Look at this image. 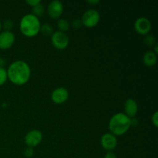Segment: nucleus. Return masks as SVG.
Listing matches in <instances>:
<instances>
[{
    "instance_id": "f257e3e1",
    "label": "nucleus",
    "mask_w": 158,
    "mask_h": 158,
    "mask_svg": "<svg viewBox=\"0 0 158 158\" xmlns=\"http://www.w3.org/2000/svg\"><path fill=\"white\" fill-rule=\"evenodd\" d=\"M6 71L8 79L14 84L23 85L27 83L30 78L29 66L22 60L13 62Z\"/></svg>"
},
{
    "instance_id": "f03ea898",
    "label": "nucleus",
    "mask_w": 158,
    "mask_h": 158,
    "mask_svg": "<svg viewBox=\"0 0 158 158\" xmlns=\"http://www.w3.org/2000/svg\"><path fill=\"white\" fill-rule=\"evenodd\" d=\"M108 127L114 136H121L127 132L131 127V118L123 113H117L111 117Z\"/></svg>"
},
{
    "instance_id": "7ed1b4c3",
    "label": "nucleus",
    "mask_w": 158,
    "mask_h": 158,
    "mask_svg": "<svg viewBox=\"0 0 158 158\" xmlns=\"http://www.w3.org/2000/svg\"><path fill=\"white\" fill-rule=\"evenodd\" d=\"M40 21L32 14L25 15L19 23V29L22 33L27 37H33L40 32Z\"/></svg>"
},
{
    "instance_id": "20e7f679",
    "label": "nucleus",
    "mask_w": 158,
    "mask_h": 158,
    "mask_svg": "<svg viewBox=\"0 0 158 158\" xmlns=\"http://www.w3.org/2000/svg\"><path fill=\"white\" fill-rule=\"evenodd\" d=\"M100 15L98 11L94 9H89L86 10L80 19L83 26L88 28H93L98 24L100 21Z\"/></svg>"
},
{
    "instance_id": "39448f33",
    "label": "nucleus",
    "mask_w": 158,
    "mask_h": 158,
    "mask_svg": "<svg viewBox=\"0 0 158 158\" xmlns=\"http://www.w3.org/2000/svg\"><path fill=\"white\" fill-rule=\"evenodd\" d=\"M51 42L57 49L63 50L68 46L69 40L66 32L56 31L51 35Z\"/></svg>"
},
{
    "instance_id": "423d86ee",
    "label": "nucleus",
    "mask_w": 158,
    "mask_h": 158,
    "mask_svg": "<svg viewBox=\"0 0 158 158\" xmlns=\"http://www.w3.org/2000/svg\"><path fill=\"white\" fill-rule=\"evenodd\" d=\"M43 140V134L38 130H32L26 134L25 137V143L28 147L35 148L40 144Z\"/></svg>"
},
{
    "instance_id": "0eeeda50",
    "label": "nucleus",
    "mask_w": 158,
    "mask_h": 158,
    "mask_svg": "<svg viewBox=\"0 0 158 158\" xmlns=\"http://www.w3.org/2000/svg\"><path fill=\"white\" fill-rule=\"evenodd\" d=\"M151 23L146 17H140L134 23V28L137 33L140 35H148L151 29Z\"/></svg>"
},
{
    "instance_id": "6e6552de",
    "label": "nucleus",
    "mask_w": 158,
    "mask_h": 158,
    "mask_svg": "<svg viewBox=\"0 0 158 158\" xmlns=\"http://www.w3.org/2000/svg\"><path fill=\"white\" fill-rule=\"evenodd\" d=\"M100 143L104 150L107 151H112L117 145V139L116 136L111 133H106L100 138Z\"/></svg>"
},
{
    "instance_id": "1a4fd4ad",
    "label": "nucleus",
    "mask_w": 158,
    "mask_h": 158,
    "mask_svg": "<svg viewBox=\"0 0 158 158\" xmlns=\"http://www.w3.org/2000/svg\"><path fill=\"white\" fill-rule=\"evenodd\" d=\"M48 15L52 19H59L63 12V5L59 0H53L50 2L47 7Z\"/></svg>"
},
{
    "instance_id": "9d476101",
    "label": "nucleus",
    "mask_w": 158,
    "mask_h": 158,
    "mask_svg": "<svg viewBox=\"0 0 158 158\" xmlns=\"http://www.w3.org/2000/svg\"><path fill=\"white\" fill-rule=\"evenodd\" d=\"M15 35L11 31H2L0 32V49H8L13 45Z\"/></svg>"
},
{
    "instance_id": "9b49d317",
    "label": "nucleus",
    "mask_w": 158,
    "mask_h": 158,
    "mask_svg": "<svg viewBox=\"0 0 158 158\" xmlns=\"http://www.w3.org/2000/svg\"><path fill=\"white\" fill-rule=\"evenodd\" d=\"M69 97L68 90L64 87H59L54 89L51 94V99L52 101L57 104H61L67 100Z\"/></svg>"
},
{
    "instance_id": "f8f14e48",
    "label": "nucleus",
    "mask_w": 158,
    "mask_h": 158,
    "mask_svg": "<svg viewBox=\"0 0 158 158\" xmlns=\"http://www.w3.org/2000/svg\"><path fill=\"white\" fill-rule=\"evenodd\" d=\"M125 114L130 118H134L138 111V105L137 102L132 98H129L124 103Z\"/></svg>"
},
{
    "instance_id": "ddd939ff",
    "label": "nucleus",
    "mask_w": 158,
    "mask_h": 158,
    "mask_svg": "<svg viewBox=\"0 0 158 158\" xmlns=\"http://www.w3.org/2000/svg\"><path fill=\"white\" fill-rule=\"evenodd\" d=\"M157 54L154 51H148L143 54V63L147 66H153L157 63Z\"/></svg>"
},
{
    "instance_id": "4468645a",
    "label": "nucleus",
    "mask_w": 158,
    "mask_h": 158,
    "mask_svg": "<svg viewBox=\"0 0 158 158\" xmlns=\"http://www.w3.org/2000/svg\"><path fill=\"white\" fill-rule=\"evenodd\" d=\"M57 27H58L59 31L63 32H67L70 27V24L69 22L65 19H60L57 21Z\"/></svg>"
},
{
    "instance_id": "2eb2a0df",
    "label": "nucleus",
    "mask_w": 158,
    "mask_h": 158,
    "mask_svg": "<svg viewBox=\"0 0 158 158\" xmlns=\"http://www.w3.org/2000/svg\"><path fill=\"white\" fill-rule=\"evenodd\" d=\"M45 12V9H44V6L40 3L39 5L37 6H34V7H32V15H34L35 16H36L38 18L39 16H42L43 15Z\"/></svg>"
},
{
    "instance_id": "dca6fc26",
    "label": "nucleus",
    "mask_w": 158,
    "mask_h": 158,
    "mask_svg": "<svg viewBox=\"0 0 158 158\" xmlns=\"http://www.w3.org/2000/svg\"><path fill=\"white\" fill-rule=\"evenodd\" d=\"M40 32H41L42 34L44 35H52V34L53 33L52 27L47 23H45L40 26Z\"/></svg>"
},
{
    "instance_id": "f3484780",
    "label": "nucleus",
    "mask_w": 158,
    "mask_h": 158,
    "mask_svg": "<svg viewBox=\"0 0 158 158\" xmlns=\"http://www.w3.org/2000/svg\"><path fill=\"white\" fill-rule=\"evenodd\" d=\"M144 43L148 46H153L156 43V40L155 37L152 35H147L144 37Z\"/></svg>"
},
{
    "instance_id": "a211bd4d",
    "label": "nucleus",
    "mask_w": 158,
    "mask_h": 158,
    "mask_svg": "<svg viewBox=\"0 0 158 158\" xmlns=\"http://www.w3.org/2000/svg\"><path fill=\"white\" fill-rule=\"evenodd\" d=\"M7 71L3 67H0V86L4 84L7 80Z\"/></svg>"
},
{
    "instance_id": "6ab92c4d",
    "label": "nucleus",
    "mask_w": 158,
    "mask_h": 158,
    "mask_svg": "<svg viewBox=\"0 0 158 158\" xmlns=\"http://www.w3.org/2000/svg\"><path fill=\"white\" fill-rule=\"evenodd\" d=\"M14 23L12 19H6L4 22V24H3V27H4L5 31H10L11 29L13 28Z\"/></svg>"
},
{
    "instance_id": "aec40b11",
    "label": "nucleus",
    "mask_w": 158,
    "mask_h": 158,
    "mask_svg": "<svg viewBox=\"0 0 158 158\" xmlns=\"http://www.w3.org/2000/svg\"><path fill=\"white\" fill-rule=\"evenodd\" d=\"M34 154V149L30 147H28L25 149L24 151V155L26 157H32Z\"/></svg>"
},
{
    "instance_id": "412c9836",
    "label": "nucleus",
    "mask_w": 158,
    "mask_h": 158,
    "mask_svg": "<svg viewBox=\"0 0 158 158\" xmlns=\"http://www.w3.org/2000/svg\"><path fill=\"white\" fill-rule=\"evenodd\" d=\"M72 26H73L74 28H76V29H79V28H80L82 26H83V23H82L81 19H74L73 21Z\"/></svg>"
},
{
    "instance_id": "4be33fe9",
    "label": "nucleus",
    "mask_w": 158,
    "mask_h": 158,
    "mask_svg": "<svg viewBox=\"0 0 158 158\" xmlns=\"http://www.w3.org/2000/svg\"><path fill=\"white\" fill-rule=\"evenodd\" d=\"M152 123L155 126V127H158V113L155 112L154 114V115L152 116Z\"/></svg>"
},
{
    "instance_id": "5701e85b",
    "label": "nucleus",
    "mask_w": 158,
    "mask_h": 158,
    "mask_svg": "<svg viewBox=\"0 0 158 158\" xmlns=\"http://www.w3.org/2000/svg\"><path fill=\"white\" fill-rule=\"evenodd\" d=\"M26 2L27 3L28 5H29L30 6H32V7H34V6L40 4V0H26Z\"/></svg>"
},
{
    "instance_id": "b1692460",
    "label": "nucleus",
    "mask_w": 158,
    "mask_h": 158,
    "mask_svg": "<svg viewBox=\"0 0 158 158\" xmlns=\"http://www.w3.org/2000/svg\"><path fill=\"white\" fill-rule=\"evenodd\" d=\"M104 158H117V156L112 151H108L106 154H105Z\"/></svg>"
},
{
    "instance_id": "393cba45",
    "label": "nucleus",
    "mask_w": 158,
    "mask_h": 158,
    "mask_svg": "<svg viewBox=\"0 0 158 158\" xmlns=\"http://www.w3.org/2000/svg\"><path fill=\"white\" fill-rule=\"evenodd\" d=\"M131 126H137L138 125V120H137L136 118H131Z\"/></svg>"
},
{
    "instance_id": "a878e982",
    "label": "nucleus",
    "mask_w": 158,
    "mask_h": 158,
    "mask_svg": "<svg viewBox=\"0 0 158 158\" xmlns=\"http://www.w3.org/2000/svg\"><path fill=\"white\" fill-rule=\"evenodd\" d=\"M87 2L90 5H97L100 3L99 0H87Z\"/></svg>"
},
{
    "instance_id": "bb28decb",
    "label": "nucleus",
    "mask_w": 158,
    "mask_h": 158,
    "mask_svg": "<svg viewBox=\"0 0 158 158\" xmlns=\"http://www.w3.org/2000/svg\"><path fill=\"white\" fill-rule=\"evenodd\" d=\"M5 65V60L3 59L0 58V67H3V66Z\"/></svg>"
},
{
    "instance_id": "cd10ccee",
    "label": "nucleus",
    "mask_w": 158,
    "mask_h": 158,
    "mask_svg": "<svg viewBox=\"0 0 158 158\" xmlns=\"http://www.w3.org/2000/svg\"><path fill=\"white\" fill-rule=\"evenodd\" d=\"M155 46H154V53L155 54H157L158 53V46H157V43H155Z\"/></svg>"
},
{
    "instance_id": "c85d7f7f",
    "label": "nucleus",
    "mask_w": 158,
    "mask_h": 158,
    "mask_svg": "<svg viewBox=\"0 0 158 158\" xmlns=\"http://www.w3.org/2000/svg\"><path fill=\"white\" fill-rule=\"evenodd\" d=\"M2 23H1V21H0V32H1V29H2Z\"/></svg>"
}]
</instances>
